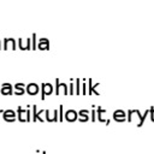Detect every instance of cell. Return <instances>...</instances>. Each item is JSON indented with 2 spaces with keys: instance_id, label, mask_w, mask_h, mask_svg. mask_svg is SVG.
<instances>
[{
  "instance_id": "23",
  "label": "cell",
  "mask_w": 154,
  "mask_h": 154,
  "mask_svg": "<svg viewBox=\"0 0 154 154\" xmlns=\"http://www.w3.org/2000/svg\"><path fill=\"white\" fill-rule=\"evenodd\" d=\"M63 111H64V106L60 105V106H59V111H58V112H59V120H60V122L64 120V112H63Z\"/></svg>"
},
{
  "instance_id": "11",
  "label": "cell",
  "mask_w": 154,
  "mask_h": 154,
  "mask_svg": "<svg viewBox=\"0 0 154 154\" xmlns=\"http://www.w3.org/2000/svg\"><path fill=\"white\" fill-rule=\"evenodd\" d=\"M88 84H89V87H88V95H93V94H95V95H100V93L97 91V87L100 85V83H96V84H94L93 83V79L91 78H89L88 79Z\"/></svg>"
},
{
  "instance_id": "10",
  "label": "cell",
  "mask_w": 154,
  "mask_h": 154,
  "mask_svg": "<svg viewBox=\"0 0 154 154\" xmlns=\"http://www.w3.org/2000/svg\"><path fill=\"white\" fill-rule=\"evenodd\" d=\"M77 118H78V113L75 109H67L64 114V119L67 122H75L77 120Z\"/></svg>"
},
{
  "instance_id": "6",
  "label": "cell",
  "mask_w": 154,
  "mask_h": 154,
  "mask_svg": "<svg viewBox=\"0 0 154 154\" xmlns=\"http://www.w3.org/2000/svg\"><path fill=\"white\" fill-rule=\"evenodd\" d=\"M1 116H2V118H4L6 122H11V123L17 119V113H16L13 109H5Z\"/></svg>"
},
{
  "instance_id": "13",
  "label": "cell",
  "mask_w": 154,
  "mask_h": 154,
  "mask_svg": "<svg viewBox=\"0 0 154 154\" xmlns=\"http://www.w3.org/2000/svg\"><path fill=\"white\" fill-rule=\"evenodd\" d=\"M96 112H97V114H96V116H97V120L101 122V123H106V124L108 125V124H109V119H105V118H103V114H106L107 109H105V108L97 106V107H96Z\"/></svg>"
},
{
  "instance_id": "26",
  "label": "cell",
  "mask_w": 154,
  "mask_h": 154,
  "mask_svg": "<svg viewBox=\"0 0 154 154\" xmlns=\"http://www.w3.org/2000/svg\"><path fill=\"white\" fill-rule=\"evenodd\" d=\"M0 48H1V41H0Z\"/></svg>"
},
{
  "instance_id": "20",
  "label": "cell",
  "mask_w": 154,
  "mask_h": 154,
  "mask_svg": "<svg viewBox=\"0 0 154 154\" xmlns=\"http://www.w3.org/2000/svg\"><path fill=\"white\" fill-rule=\"evenodd\" d=\"M69 94L73 95L75 94V83H73V78L70 79V84H69Z\"/></svg>"
},
{
  "instance_id": "24",
  "label": "cell",
  "mask_w": 154,
  "mask_h": 154,
  "mask_svg": "<svg viewBox=\"0 0 154 154\" xmlns=\"http://www.w3.org/2000/svg\"><path fill=\"white\" fill-rule=\"evenodd\" d=\"M149 114H150V120L154 122V107L149 108Z\"/></svg>"
},
{
  "instance_id": "14",
  "label": "cell",
  "mask_w": 154,
  "mask_h": 154,
  "mask_svg": "<svg viewBox=\"0 0 154 154\" xmlns=\"http://www.w3.org/2000/svg\"><path fill=\"white\" fill-rule=\"evenodd\" d=\"M78 120L81 122V123H84V122H88L89 119H90V112L88 111V109H79L78 112Z\"/></svg>"
},
{
  "instance_id": "3",
  "label": "cell",
  "mask_w": 154,
  "mask_h": 154,
  "mask_svg": "<svg viewBox=\"0 0 154 154\" xmlns=\"http://www.w3.org/2000/svg\"><path fill=\"white\" fill-rule=\"evenodd\" d=\"M40 90H41V100H45L46 96L54 93V87L51 83H41Z\"/></svg>"
},
{
  "instance_id": "21",
  "label": "cell",
  "mask_w": 154,
  "mask_h": 154,
  "mask_svg": "<svg viewBox=\"0 0 154 154\" xmlns=\"http://www.w3.org/2000/svg\"><path fill=\"white\" fill-rule=\"evenodd\" d=\"M81 94H83V95H85L87 94V81L85 79H83L82 81V84H81Z\"/></svg>"
},
{
  "instance_id": "2",
  "label": "cell",
  "mask_w": 154,
  "mask_h": 154,
  "mask_svg": "<svg viewBox=\"0 0 154 154\" xmlns=\"http://www.w3.org/2000/svg\"><path fill=\"white\" fill-rule=\"evenodd\" d=\"M54 93H55L57 96L60 95V94H63V95H69V87H67V84L61 83V82L59 81V78H57V79H55Z\"/></svg>"
},
{
  "instance_id": "22",
  "label": "cell",
  "mask_w": 154,
  "mask_h": 154,
  "mask_svg": "<svg viewBox=\"0 0 154 154\" xmlns=\"http://www.w3.org/2000/svg\"><path fill=\"white\" fill-rule=\"evenodd\" d=\"M90 120L91 122H95L96 120V111H95V106L94 105H93L91 111H90Z\"/></svg>"
},
{
  "instance_id": "7",
  "label": "cell",
  "mask_w": 154,
  "mask_h": 154,
  "mask_svg": "<svg viewBox=\"0 0 154 154\" xmlns=\"http://www.w3.org/2000/svg\"><path fill=\"white\" fill-rule=\"evenodd\" d=\"M112 118H113L116 122H118V123H123V122L126 120V113H125V111H123V109H116V111L113 112Z\"/></svg>"
},
{
  "instance_id": "16",
  "label": "cell",
  "mask_w": 154,
  "mask_h": 154,
  "mask_svg": "<svg viewBox=\"0 0 154 154\" xmlns=\"http://www.w3.org/2000/svg\"><path fill=\"white\" fill-rule=\"evenodd\" d=\"M40 51H46V49H49V40L46 38V37H41L38 38V43L36 46Z\"/></svg>"
},
{
  "instance_id": "5",
  "label": "cell",
  "mask_w": 154,
  "mask_h": 154,
  "mask_svg": "<svg viewBox=\"0 0 154 154\" xmlns=\"http://www.w3.org/2000/svg\"><path fill=\"white\" fill-rule=\"evenodd\" d=\"M38 91H40V87H38V84H36L34 82L25 85V93L29 94V95H37Z\"/></svg>"
},
{
  "instance_id": "9",
  "label": "cell",
  "mask_w": 154,
  "mask_h": 154,
  "mask_svg": "<svg viewBox=\"0 0 154 154\" xmlns=\"http://www.w3.org/2000/svg\"><path fill=\"white\" fill-rule=\"evenodd\" d=\"M17 48V42H16V40L14 38H8V37H6V38H4V49H12V51H14Z\"/></svg>"
},
{
  "instance_id": "25",
  "label": "cell",
  "mask_w": 154,
  "mask_h": 154,
  "mask_svg": "<svg viewBox=\"0 0 154 154\" xmlns=\"http://www.w3.org/2000/svg\"><path fill=\"white\" fill-rule=\"evenodd\" d=\"M2 112H4V109H0V114H2Z\"/></svg>"
},
{
  "instance_id": "19",
  "label": "cell",
  "mask_w": 154,
  "mask_h": 154,
  "mask_svg": "<svg viewBox=\"0 0 154 154\" xmlns=\"http://www.w3.org/2000/svg\"><path fill=\"white\" fill-rule=\"evenodd\" d=\"M31 49H37V38H36V34H32L31 36Z\"/></svg>"
},
{
  "instance_id": "15",
  "label": "cell",
  "mask_w": 154,
  "mask_h": 154,
  "mask_svg": "<svg viewBox=\"0 0 154 154\" xmlns=\"http://www.w3.org/2000/svg\"><path fill=\"white\" fill-rule=\"evenodd\" d=\"M43 113L46 114V120H47V122H49V123L58 122V109H54V111H53V114H51L49 109H45Z\"/></svg>"
},
{
  "instance_id": "17",
  "label": "cell",
  "mask_w": 154,
  "mask_h": 154,
  "mask_svg": "<svg viewBox=\"0 0 154 154\" xmlns=\"http://www.w3.org/2000/svg\"><path fill=\"white\" fill-rule=\"evenodd\" d=\"M13 89H14V91H13L14 95L20 96V95H24L25 94V84L24 83H16L13 85Z\"/></svg>"
},
{
  "instance_id": "12",
  "label": "cell",
  "mask_w": 154,
  "mask_h": 154,
  "mask_svg": "<svg viewBox=\"0 0 154 154\" xmlns=\"http://www.w3.org/2000/svg\"><path fill=\"white\" fill-rule=\"evenodd\" d=\"M31 107H32V116H34V117L31 118V120H32V122H36V120L38 119L40 122H43L45 119H43V118H42L41 116L43 114L45 109H40V111L37 112V107H36V105H32Z\"/></svg>"
},
{
  "instance_id": "1",
  "label": "cell",
  "mask_w": 154,
  "mask_h": 154,
  "mask_svg": "<svg viewBox=\"0 0 154 154\" xmlns=\"http://www.w3.org/2000/svg\"><path fill=\"white\" fill-rule=\"evenodd\" d=\"M31 113H30V109H29V106L26 108H23L20 106H18L17 108V119L20 122V123H24V122H30L31 120Z\"/></svg>"
},
{
  "instance_id": "18",
  "label": "cell",
  "mask_w": 154,
  "mask_h": 154,
  "mask_svg": "<svg viewBox=\"0 0 154 154\" xmlns=\"http://www.w3.org/2000/svg\"><path fill=\"white\" fill-rule=\"evenodd\" d=\"M73 83H75V94L79 95L81 94V79L77 77L76 79H73Z\"/></svg>"
},
{
  "instance_id": "8",
  "label": "cell",
  "mask_w": 154,
  "mask_h": 154,
  "mask_svg": "<svg viewBox=\"0 0 154 154\" xmlns=\"http://www.w3.org/2000/svg\"><path fill=\"white\" fill-rule=\"evenodd\" d=\"M0 93L2 95H12L13 94V85L11 83H2L1 87H0Z\"/></svg>"
},
{
  "instance_id": "4",
  "label": "cell",
  "mask_w": 154,
  "mask_h": 154,
  "mask_svg": "<svg viewBox=\"0 0 154 154\" xmlns=\"http://www.w3.org/2000/svg\"><path fill=\"white\" fill-rule=\"evenodd\" d=\"M18 47L22 51H28L31 49V37H25V38H18Z\"/></svg>"
}]
</instances>
